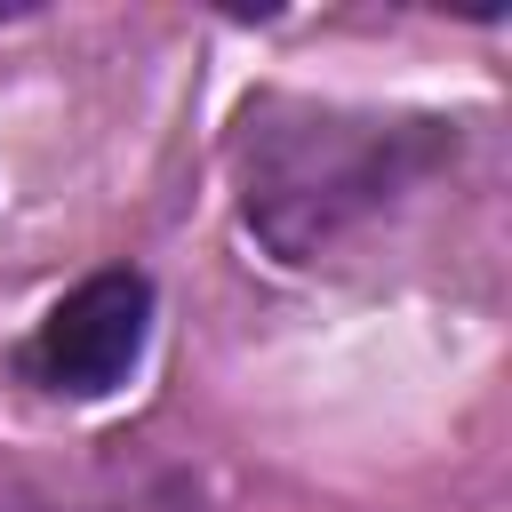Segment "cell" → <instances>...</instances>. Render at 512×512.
Returning a JSON list of instances; mask_svg holds the SVG:
<instances>
[{"mask_svg":"<svg viewBox=\"0 0 512 512\" xmlns=\"http://www.w3.org/2000/svg\"><path fill=\"white\" fill-rule=\"evenodd\" d=\"M144 320H152V288L136 272H96L80 280L48 320H40V344H32V368L56 384V392H112L136 352H144Z\"/></svg>","mask_w":512,"mask_h":512,"instance_id":"cell-1","label":"cell"}]
</instances>
